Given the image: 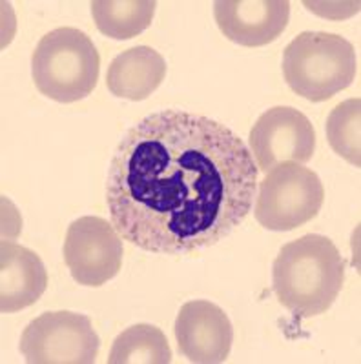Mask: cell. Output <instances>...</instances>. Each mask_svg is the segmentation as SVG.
Returning <instances> with one entry per match:
<instances>
[{
  "instance_id": "1",
  "label": "cell",
  "mask_w": 361,
  "mask_h": 364,
  "mask_svg": "<svg viewBox=\"0 0 361 364\" xmlns=\"http://www.w3.org/2000/svg\"><path fill=\"white\" fill-rule=\"evenodd\" d=\"M258 166L239 136L181 109L145 117L120 139L106 204L122 240L157 255L217 245L253 206Z\"/></svg>"
},
{
  "instance_id": "2",
  "label": "cell",
  "mask_w": 361,
  "mask_h": 364,
  "mask_svg": "<svg viewBox=\"0 0 361 364\" xmlns=\"http://www.w3.org/2000/svg\"><path fill=\"white\" fill-rule=\"evenodd\" d=\"M345 281L340 250L325 235L299 237L279 250L272 266V290L295 317L321 315L333 306Z\"/></svg>"
},
{
  "instance_id": "3",
  "label": "cell",
  "mask_w": 361,
  "mask_h": 364,
  "mask_svg": "<svg viewBox=\"0 0 361 364\" xmlns=\"http://www.w3.org/2000/svg\"><path fill=\"white\" fill-rule=\"evenodd\" d=\"M100 57L92 38L77 28H57L41 38L31 55V77L42 95L55 102H77L92 95Z\"/></svg>"
},
{
  "instance_id": "4",
  "label": "cell",
  "mask_w": 361,
  "mask_h": 364,
  "mask_svg": "<svg viewBox=\"0 0 361 364\" xmlns=\"http://www.w3.org/2000/svg\"><path fill=\"white\" fill-rule=\"evenodd\" d=\"M356 70L354 46L325 31L299 33L283 53V77L288 87L310 102H323L347 90Z\"/></svg>"
},
{
  "instance_id": "5",
  "label": "cell",
  "mask_w": 361,
  "mask_h": 364,
  "mask_svg": "<svg viewBox=\"0 0 361 364\" xmlns=\"http://www.w3.org/2000/svg\"><path fill=\"white\" fill-rule=\"evenodd\" d=\"M325 200L320 177L295 162H283L259 184L256 219L270 232H291L310 223Z\"/></svg>"
},
{
  "instance_id": "6",
  "label": "cell",
  "mask_w": 361,
  "mask_h": 364,
  "mask_svg": "<svg viewBox=\"0 0 361 364\" xmlns=\"http://www.w3.org/2000/svg\"><path fill=\"white\" fill-rule=\"evenodd\" d=\"M99 348L90 317L73 311H46L21 337V352L29 364H92Z\"/></svg>"
},
{
  "instance_id": "7",
  "label": "cell",
  "mask_w": 361,
  "mask_h": 364,
  "mask_svg": "<svg viewBox=\"0 0 361 364\" xmlns=\"http://www.w3.org/2000/svg\"><path fill=\"white\" fill-rule=\"evenodd\" d=\"M64 262L75 282L99 288L113 279L122 266V239L103 217H80L68 228Z\"/></svg>"
},
{
  "instance_id": "8",
  "label": "cell",
  "mask_w": 361,
  "mask_h": 364,
  "mask_svg": "<svg viewBox=\"0 0 361 364\" xmlns=\"http://www.w3.org/2000/svg\"><path fill=\"white\" fill-rule=\"evenodd\" d=\"M315 151V132L307 115L291 106L263 113L250 132V154L259 171H272L283 162L305 164Z\"/></svg>"
},
{
  "instance_id": "9",
  "label": "cell",
  "mask_w": 361,
  "mask_h": 364,
  "mask_svg": "<svg viewBox=\"0 0 361 364\" xmlns=\"http://www.w3.org/2000/svg\"><path fill=\"white\" fill-rule=\"evenodd\" d=\"M179 352L190 363L217 364L229 359L234 328L229 315L210 301H190L175 318Z\"/></svg>"
},
{
  "instance_id": "10",
  "label": "cell",
  "mask_w": 361,
  "mask_h": 364,
  "mask_svg": "<svg viewBox=\"0 0 361 364\" xmlns=\"http://www.w3.org/2000/svg\"><path fill=\"white\" fill-rule=\"evenodd\" d=\"M214 17L221 33L245 48L278 41L291 21L287 0H217Z\"/></svg>"
},
{
  "instance_id": "11",
  "label": "cell",
  "mask_w": 361,
  "mask_h": 364,
  "mask_svg": "<svg viewBox=\"0 0 361 364\" xmlns=\"http://www.w3.org/2000/svg\"><path fill=\"white\" fill-rule=\"evenodd\" d=\"M48 272L41 257L15 242L0 250V310L15 314L31 306L46 291Z\"/></svg>"
},
{
  "instance_id": "12",
  "label": "cell",
  "mask_w": 361,
  "mask_h": 364,
  "mask_svg": "<svg viewBox=\"0 0 361 364\" xmlns=\"http://www.w3.org/2000/svg\"><path fill=\"white\" fill-rule=\"evenodd\" d=\"M167 79V60L148 46H137L122 51L112 60L106 73V86L119 99H148Z\"/></svg>"
},
{
  "instance_id": "13",
  "label": "cell",
  "mask_w": 361,
  "mask_h": 364,
  "mask_svg": "<svg viewBox=\"0 0 361 364\" xmlns=\"http://www.w3.org/2000/svg\"><path fill=\"white\" fill-rule=\"evenodd\" d=\"M92 15L99 31L113 41H128L150 28L157 2L154 0H95Z\"/></svg>"
},
{
  "instance_id": "14",
  "label": "cell",
  "mask_w": 361,
  "mask_h": 364,
  "mask_svg": "<svg viewBox=\"0 0 361 364\" xmlns=\"http://www.w3.org/2000/svg\"><path fill=\"white\" fill-rule=\"evenodd\" d=\"M172 348L161 328L135 324L117 336L108 364H170Z\"/></svg>"
},
{
  "instance_id": "15",
  "label": "cell",
  "mask_w": 361,
  "mask_h": 364,
  "mask_svg": "<svg viewBox=\"0 0 361 364\" xmlns=\"http://www.w3.org/2000/svg\"><path fill=\"white\" fill-rule=\"evenodd\" d=\"M327 139L340 157L361 166V100L349 99L340 102L327 119Z\"/></svg>"
}]
</instances>
